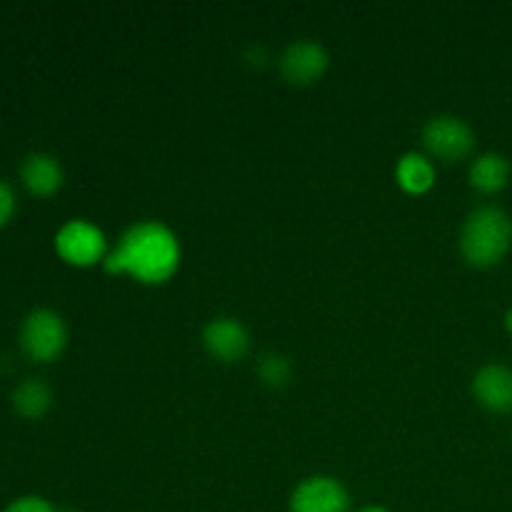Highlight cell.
Segmentation results:
<instances>
[{"label":"cell","instance_id":"obj_18","mask_svg":"<svg viewBox=\"0 0 512 512\" xmlns=\"http://www.w3.org/2000/svg\"><path fill=\"white\" fill-rule=\"evenodd\" d=\"M505 330H508V333L512 335V308L508 310V313H505Z\"/></svg>","mask_w":512,"mask_h":512},{"label":"cell","instance_id":"obj_12","mask_svg":"<svg viewBox=\"0 0 512 512\" xmlns=\"http://www.w3.org/2000/svg\"><path fill=\"white\" fill-rule=\"evenodd\" d=\"M395 180L408 195H425L435 185V165L428 155L405 153L395 165Z\"/></svg>","mask_w":512,"mask_h":512},{"label":"cell","instance_id":"obj_7","mask_svg":"<svg viewBox=\"0 0 512 512\" xmlns=\"http://www.w3.org/2000/svg\"><path fill=\"white\" fill-rule=\"evenodd\" d=\"M290 512H350V493L338 478L313 475L290 493Z\"/></svg>","mask_w":512,"mask_h":512},{"label":"cell","instance_id":"obj_5","mask_svg":"<svg viewBox=\"0 0 512 512\" xmlns=\"http://www.w3.org/2000/svg\"><path fill=\"white\" fill-rule=\"evenodd\" d=\"M425 153L440 163L465 160L475 148V133L458 115H438L423 128Z\"/></svg>","mask_w":512,"mask_h":512},{"label":"cell","instance_id":"obj_9","mask_svg":"<svg viewBox=\"0 0 512 512\" xmlns=\"http://www.w3.org/2000/svg\"><path fill=\"white\" fill-rule=\"evenodd\" d=\"M473 395L490 413H512V370L500 363L483 365L473 378Z\"/></svg>","mask_w":512,"mask_h":512},{"label":"cell","instance_id":"obj_8","mask_svg":"<svg viewBox=\"0 0 512 512\" xmlns=\"http://www.w3.org/2000/svg\"><path fill=\"white\" fill-rule=\"evenodd\" d=\"M203 348L220 363H238L250 353V333L238 318L218 315L203 328Z\"/></svg>","mask_w":512,"mask_h":512},{"label":"cell","instance_id":"obj_10","mask_svg":"<svg viewBox=\"0 0 512 512\" xmlns=\"http://www.w3.org/2000/svg\"><path fill=\"white\" fill-rule=\"evenodd\" d=\"M63 165L50 153H30L20 163V183L35 198H50L63 188Z\"/></svg>","mask_w":512,"mask_h":512},{"label":"cell","instance_id":"obj_17","mask_svg":"<svg viewBox=\"0 0 512 512\" xmlns=\"http://www.w3.org/2000/svg\"><path fill=\"white\" fill-rule=\"evenodd\" d=\"M358 512H390V510L383 508V505H365V508H360Z\"/></svg>","mask_w":512,"mask_h":512},{"label":"cell","instance_id":"obj_16","mask_svg":"<svg viewBox=\"0 0 512 512\" xmlns=\"http://www.w3.org/2000/svg\"><path fill=\"white\" fill-rule=\"evenodd\" d=\"M13 215H15V193L5 180H0V228H5V225L10 223Z\"/></svg>","mask_w":512,"mask_h":512},{"label":"cell","instance_id":"obj_1","mask_svg":"<svg viewBox=\"0 0 512 512\" xmlns=\"http://www.w3.org/2000/svg\"><path fill=\"white\" fill-rule=\"evenodd\" d=\"M180 240L160 220H143L130 225L108 250L103 270L108 275H130L143 285H163L180 268Z\"/></svg>","mask_w":512,"mask_h":512},{"label":"cell","instance_id":"obj_15","mask_svg":"<svg viewBox=\"0 0 512 512\" xmlns=\"http://www.w3.org/2000/svg\"><path fill=\"white\" fill-rule=\"evenodd\" d=\"M3 512H58L53 505L40 495H23V498L13 500Z\"/></svg>","mask_w":512,"mask_h":512},{"label":"cell","instance_id":"obj_3","mask_svg":"<svg viewBox=\"0 0 512 512\" xmlns=\"http://www.w3.org/2000/svg\"><path fill=\"white\" fill-rule=\"evenodd\" d=\"M20 348L33 363H55L68 348V325L55 310H33L20 325Z\"/></svg>","mask_w":512,"mask_h":512},{"label":"cell","instance_id":"obj_11","mask_svg":"<svg viewBox=\"0 0 512 512\" xmlns=\"http://www.w3.org/2000/svg\"><path fill=\"white\" fill-rule=\"evenodd\" d=\"M510 180V160L500 153H483L470 165V185L483 195H498Z\"/></svg>","mask_w":512,"mask_h":512},{"label":"cell","instance_id":"obj_2","mask_svg":"<svg viewBox=\"0 0 512 512\" xmlns=\"http://www.w3.org/2000/svg\"><path fill=\"white\" fill-rule=\"evenodd\" d=\"M460 255L473 268H493L512 245V218L498 205H480L460 228Z\"/></svg>","mask_w":512,"mask_h":512},{"label":"cell","instance_id":"obj_13","mask_svg":"<svg viewBox=\"0 0 512 512\" xmlns=\"http://www.w3.org/2000/svg\"><path fill=\"white\" fill-rule=\"evenodd\" d=\"M53 405V390L40 378H28L13 390V410L25 420H40Z\"/></svg>","mask_w":512,"mask_h":512},{"label":"cell","instance_id":"obj_4","mask_svg":"<svg viewBox=\"0 0 512 512\" xmlns=\"http://www.w3.org/2000/svg\"><path fill=\"white\" fill-rule=\"evenodd\" d=\"M108 240L98 225L88 220H68L63 228L55 233V253L73 268H93L103 265L108 255Z\"/></svg>","mask_w":512,"mask_h":512},{"label":"cell","instance_id":"obj_6","mask_svg":"<svg viewBox=\"0 0 512 512\" xmlns=\"http://www.w3.org/2000/svg\"><path fill=\"white\" fill-rule=\"evenodd\" d=\"M280 73L290 85H313L328 73L330 55L323 43L318 40H293L288 48L280 53Z\"/></svg>","mask_w":512,"mask_h":512},{"label":"cell","instance_id":"obj_14","mask_svg":"<svg viewBox=\"0 0 512 512\" xmlns=\"http://www.w3.org/2000/svg\"><path fill=\"white\" fill-rule=\"evenodd\" d=\"M258 378L260 383L268 385V388H285V385L293 380V363H290V358H285V355L280 353H265L260 355L258 360Z\"/></svg>","mask_w":512,"mask_h":512}]
</instances>
